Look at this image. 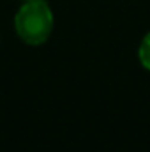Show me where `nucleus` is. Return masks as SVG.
Here are the masks:
<instances>
[{
    "label": "nucleus",
    "mask_w": 150,
    "mask_h": 152,
    "mask_svg": "<svg viewBox=\"0 0 150 152\" xmlns=\"http://www.w3.org/2000/svg\"><path fill=\"white\" fill-rule=\"evenodd\" d=\"M23 2H34V0H23Z\"/></svg>",
    "instance_id": "nucleus-3"
},
{
    "label": "nucleus",
    "mask_w": 150,
    "mask_h": 152,
    "mask_svg": "<svg viewBox=\"0 0 150 152\" xmlns=\"http://www.w3.org/2000/svg\"><path fill=\"white\" fill-rule=\"evenodd\" d=\"M138 58L141 62V66L150 71V32L145 34V37L141 39L140 48H138Z\"/></svg>",
    "instance_id": "nucleus-2"
},
{
    "label": "nucleus",
    "mask_w": 150,
    "mask_h": 152,
    "mask_svg": "<svg viewBox=\"0 0 150 152\" xmlns=\"http://www.w3.org/2000/svg\"><path fill=\"white\" fill-rule=\"evenodd\" d=\"M14 30L28 46L44 44L53 32V12L44 0L25 2L14 16Z\"/></svg>",
    "instance_id": "nucleus-1"
}]
</instances>
